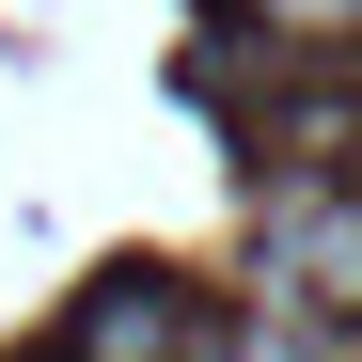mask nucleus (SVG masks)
<instances>
[{"label":"nucleus","mask_w":362,"mask_h":362,"mask_svg":"<svg viewBox=\"0 0 362 362\" xmlns=\"http://www.w3.org/2000/svg\"><path fill=\"white\" fill-rule=\"evenodd\" d=\"M79 346H205L189 299H110V315H79Z\"/></svg>","instance_id":"obj_1"}]
</instances>
